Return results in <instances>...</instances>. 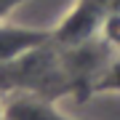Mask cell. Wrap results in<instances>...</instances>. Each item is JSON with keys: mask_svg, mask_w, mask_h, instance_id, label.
Segmentation results:
<instances>
[{"mask_svg": "<svg viewBox=\"0 0 120 120\" xmlns=\"http://www.w3.org/2000/svg\"><path fill=\"white\" fill-rule=\"evenodd\" d=\"M53 38L51 30H40V27H22L11 22H0V67L8 61L19 59L22 53L32 48L48 43Z\"/></svg>", "mask_w": 120, "mask_h": 120, "instance_id": "3", "label": "cell"}, {"mask_svg": "<svg viewBox=\"0 0 120 120\" xmlns=\"http://www.w3.org/2000/svg\"><path fill=\"white\" fill-rule=\"evenodd\" d=\"M99 94H120V53H115V59L109 61V67L99 77L94 96H99Z\"/></svg>", "mask_w": 120, "mask_h": 120, "instance_id": "5", "label": "cell"}, {"mask_svg": "<svg viewBox=\"0 0 120 120\" xmlns=\"http://www.w3.org/2000/svg\"><path fill=\"white\" fill-rule=\"evenodd\" d=\"M0 94H30L48 101L72 96L61 45L51 38L48 43L22 53L19 59L0 67Z\"/></svg>", "mask_w": 120, "mask_h": 120, "instance_id": "1", "label": "cell"}, {"mask_svg": "<svg viewBox=\"0 0 120 120\" xmlns=\"http://www.w3.org/2000/svg\"><path fill=\"white\" fill-rule=\"evenodd\" d=\"M24 3H30V0H0V22H8V16Z\"/></svg>", "mask_w": 120, "mask_h": 120, "instance_id": "6", "label": "cell"}, {"mask_svg": "<svg viewBox=\"0 0 120 120\" xmlns=\"http://www.w3.org/2000/svg\"><path fill=\"white\" fill-rule=\"evenodd\" d=\"M115 13H120V0H75L72 8L56 22V27H51L53 40L61 45H75L99 38L101 27Z\"/></svg>", "mask_w": 120, "mask_h": 120, "instance_id": "2", "label": "cell"}, {"mask_svg": "<svg viewBox=\"0 0 120 120\" xmlns=\"http://www.w3.org/2000/svg\"><path fill=\"white\" fill-rule=\"evenodd\" d=\"M3 120H77L59 109V101L38 99L30 94L3 96Z\"/></svg>", "mask_w": 120, "mask_h": 120, "instance_id": "4", "label": "cell"}]
</instances>
